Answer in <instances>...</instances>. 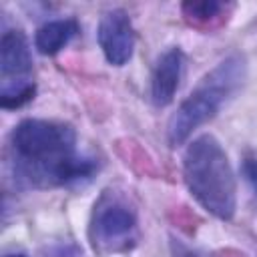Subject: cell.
<instances>
[{"instance_id":"7","label":"cell","mask_w":257,"mask_h":257,"mask_svg":"<svg viewBox=\"0 0 257 257\" xmlns=\"http://www.w3.org/2000/svg\"><path fill=\"white\" fill-rule=\"evenodd\" d=\"M185 68V54L179 46H171L165 50L153 68L151 76V98L157 106H167L173 102Z\"/></svg>"},{"instance_id":"1","label":"cell","mask_w":257,"mask_h":257,"mask_svg":"<svg viewBox=\"0 0 257 257\" xmlns=\"http://www.w3.org/2000/svg\"><path fill=\"white\" fill-rule=\"evenodd\" d=\"M10 145L22 175L40 187L84 181L96 171L94 159L76 153L74 128L60 120L24 118L14 126Z\"/></svg>"},{"instance_id":"6","label":"cell","mask_w":257,"mask_h":257,"mask_svg":"<svg viewBox=\"0 0 257 257\" xmlns=\"http://www.w3.org/2000/svg\"><path fill=\"white\" fill-rule=\"evenodd\" d=\"M32 54L22 30H6L0 38V76L4 84L30 82Z\"/></svg>"},{"instance_id":"12","label":"cell","mask_w":257,"mask_h":257,"mask_svg":"<svg viewBox=\"0 0 257 257\" xmlns=\"http://www.w3.org/2000/svg\"><path fill=\"white\" fill-rule=\"evenodd\" d=\"M241 169H243V177L247 179L249 187L253 189V193L257 197V159L255 157H247L243 161V167Z\"/></svg>"},{"instance_id":"5","label":"cell","mask_w":257,"mask_h":257,"mask_svg":"<svg viewBox=\"0 0 257 257\" xmlns=\"http://www.w3.org/2000/svg\"><path fill=\"white\" fill-rule=\"evenodd\" d=\"M96 40L108 64L124 66L135 52V28L131 16L122 8L104 12L98 20Z\"/></svg>"},{"instance_id":"9","label":"cell","mask_w":257,"mask_h":257,"mask_svg":"<svg viewBox=\"0 0 257 257\" xmlns=\"http://www.w3.org/2000/svg\"><path fill=\"white\" fill-rule=\"evenodd\" d=\"M36 84L30 82H16V84H2L0 90V104L2 108H20L22 104L34 98Z\"/></svg>"},{"instance_id":"8","label":"cell","mask_w":257,"mask_h":257,"mask_svg":"<svg viewBox=\"0 0 257 257\" xmlns=\"http://www.w3.org/2000/svg\"><path fill=\"white\" fill-rule=\"evenodd\" d=\"M76 34H78L76 20H72V18L48 20L36 30L34 48L44 56H52V54L60 52Z\"/></svg>"},{"instance_id":"3","label":"cell","mask_w":257,"mask_h":257,"mask_svg":"<svg viewBox=\"0 0 257 257\" xmlns=\"http://www.w3.org/2000/svg\"><path fill=\"white\" fill-rule=\"evenodd\" d=\"M245 60L241 54H229L217 62L193 88V92L173 112L167 137L171 147L183 145L199 126L217 116L227 100L239 90L245 80Z\"/></svg>"},{"instance_id":"11","label":"cell","mask_w":257,"mask_h":257,"mask_svg":"<svg viewBox=\"0 0 257 257\" xmlns=\"http://www.w3.org/2000/svg\"><path fill=\"white\" fill-rule=\"evenodd\" d=\"M169 255L171 257H205L199 249L187 245L185 241H181L177 237H171V241H169Z\"/></svg>"},{"instance_id":"10","label":"cell","mask_w":257,"mask_h":257,"mask_svg":"<svg viewBox=\"0 0 257 257\" xmlns=\"http://www.w3.org/2000/svg\"><path fill=\"white\" fill-rule=\"evenodd\" d=\"M183 14L193 20V22H209L215 20L223 10L225 4L223 2H215V0H201V2H183L181 4Z\"/></svg>"},{"instance_id":"13","label":"cell","mask_w":257,"mask_h":257,"mask_svg":"<svg viewBox=\"0 0 257 257\" xmlns=\"http://www.w3.org/2000/svg\"><path fill=\"white\" fill-rule=\"evenodd\" d=\"M4 257H28V255H26V253H16V251H14V253H6Z\"/></svg>"},{"instance_id":"4","label":"cell","mask_w":257,"mask_h":257,"mask_svg":"<svg viewBox=\"0 0 257 257\" xmlns=\"http://www.w3.org/2000/svg\"><path fill=\"white\" fill-rule=\"evenodd\" d=\"M90 235L100 251L128 249L137 235V215L120 199L102 197L94 205Z\"/></svg>"},{"instance_id":"2","label":"cell","mask_w":257,"mask_h":257,"mask_svg":"<svg viewBox=\"0 0 257 257\" xmlns=\"http://www.w3.org/2000/svg\"><path fill=\"white\" fill-rule=\"evenodd\" d=\"M189 195L215 219L231 221L237 211V179L229 155L211 133L193 139L183 153Z\"/></svg>"}]
</instances>
